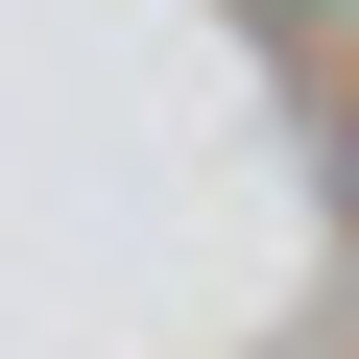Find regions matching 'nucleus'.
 I'll use <instances>...</instances> for the list:
<instances>
[{
    "instance_id": "f257e3e1",
    "label": "nucleus",
    "mask_w": 359,
    "mask_h": 359,
    "mask_svg": "<svg viewBox=\"0 0 359 359\" xmlns=\"http://www.w3.org/2000/svg\"><path fill=\"white\" fill-rule=\"evenodd\" d=\"M264 25H311V0H264Z\"/></svg>"
}]
</instances>
